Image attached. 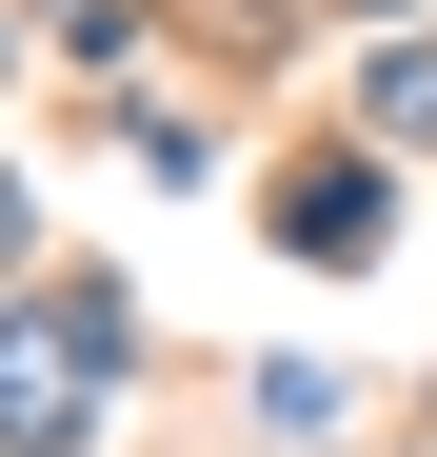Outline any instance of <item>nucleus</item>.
I'll return each instance as SVG.
<instances>
[{
	"label": "nucleus",
	"mask_w": 437,
	"mask_h": 457,
	"mask_svg": "<svg viewBox=\"0 0 437 457\" xmlns=\"http://www.w3.org/2000/svg\"><path fill=\"white\" fill-rule=\"evenodd\" d=\"M60 418V358H21V338H0V437H40Z\"/></svg>",
	"instance_id": "1"
}]
</instances>
